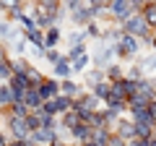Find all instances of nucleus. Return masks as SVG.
Listing matches in <instances>:
<instances>
[{"mask_svg": "<svg viewBox=\"0 0 156 146\" xmlns=\"http://www.w3.org/2000/svg\"><path fill=\"white\" fill-rule=\"evenodd\" d=\"M37 3H42L44 8H50L52 13H57V11H60V5H62V0H37Z\"/></svg>", "mask_w": 156, "mask_h": 146, "instance_id": "c85d7f7f", "label": "nucleus"}, {"mask_svg": "<svg viewBox=\"0 0 156 146\" xmlns=\"http://www.w3.org/2000/svg\"><path fill=\"white\" fill-rule=\"evenodd\" d=\"M117 136H122L125 141L135 138V123H130V120H117Z\"/></svg>", "mask_w": 156, "mask_h": 146, "instance_id": "9d476101", "label": "nucleus"}, {"mask_svg": "<svg viewBox=\"0 0 156 146\" xmlns=\"http://www.w3.org/2000/svg\"><path fill=\"white\" fill-rule=\"evenodd\" d=\"M37 89H39V94H42V99L47 102V99H52V97L60 94V81H57V78H44Z\"/></svg>", "mask_w": 156, "mask_h": 146, "instance_id": "423d86ee", "label": "nucleus"}, {"mask_svg": "<svg viewBox=\"0 0 156 146\" xmlns=\"http://www.w3.org/2000/svg\"><path fill=\"white\" fill-rule=\"evenodd\" d=\"M120 24H122V31H125V34H133V37L146 39V42H148L151 34H154V29L146 24V18H143V13H140V11H133L128 18H122Z\"/></svg>", "mask_w": 156, "mask_h": 146, "instance_id": "f257e3e1", "label": "nucleus"}, {"mask_svg": "<svg viewBox=\"0 0 156 146\" xmlns=\"http://www.w3.org/2000/svg\"><path fill=\"white\" fill-rule=\"evenodd\" d=\"M0 11H5V3H3V0H0Z\"/></svg>", "mask_w": 156, "mask_h": 146, "instance_id": "ea45409f", "label": "nucleus"}, {"mask_svg": "<svg viewBox=\"0 0 156 146\" xmlns=\"http://www.w3.org/2000/svg\"><path fill=\"white\" fill-rule=\"evenodd\" d=\"M107 11L112 13V18H117V21H122V18H128L130 13H133V5H130V0H112Z\"/></svg>", "mask_w": 156, "mask_h": 146, "instance_id": "20e7f679", "label": "nucleus"}, {"mask_svg": "<svg viewBox=\"0 0 156 146\" xmlns=\"http://www.w3.org/2000/svg\"><path fill=\"white\" fill-rule=\"evenodd\" d=\"M151 136H154V125L151 123H135V138L146 141V138H151Z\"/></svg>", "mask_w": 156, "mask_h": 146, "instance_id": "dca6fc26", "label": "nucleus"}, {"mask_svg": "<svg viewBox=\"0 0 156 146\" xmlns=\"http://www.w3.org/2000/svg\"><path fill=\"white\" fill-rule=\"evenodd\" d=\"M29 138H31V141H37V144L52 146V144L57 141V128H44V125H42V128H39V130H34V133L29 136Z\"/></svg>", "mask_w": 156, "mask_h": 146, "instance_id": "39448f33", "label": "nucleus"}, {"mask_svg": "<svg viewBox=\"0 0 156 146\" xmlns=\"http://www.w3.org/2000/svg\"><path fill=\"white\" fill-rule=\"evenodd\" d=\"M11 71H13V73H26V71H29V60H23V57L11 60Z\"/></svg>", "mask_w": 156, "mask_h": 146, "instance_id": "b1692460", "label": "nucleus"}, {"mask_svg": "<svg viewBox=\"0 0 156 146\" xmlns=\"http://www.w3.org/2000/svg\"><path fill=\"white\" fill-rule=\"evenodd\" d=\"M140 68H143V73H154V71H156V55L146 57V60L140 63Z\"/></svg>", "mask_w": 156, "mask_h": 146, "instance_id": "cd10ccee", "label": "nucleus"}, {"mask_svg": "<svg viewBox=\"0 0 156 146\" xmlns=\"http://www.w3.org/2000/svg\"><path fill=\"white\" fill-rule=\"evenodd\" d=\"M99 81H104V73H101L99 68H94V71H89V73H86V84H89L91 89H94V86L99 84Z\"/></svg>", "mask_w": 156, "mask_h": 146, "instance_id": "412c9836", "label": "nucleus"}, {"mask_svg": "<svg viewBox=\"0 0 156 146\" xmlns=\"http://www.w3.org/2000/svg\"><path fill=\"white\" fill-rule=\"evenodd\" d=\"M81 146H86V144H81Z\"/></svg>", "mask_w": 156, "mask_h": 146, "instance_id": "a19ab883", "label": "nucleus"}, {"mask_svg": "<svg viewBox=\"0 0 156 146\" xmlns=\"http://www.w3.org/2000/svg\"><path fill=\"white\" fill-rule=\"evenodd\" d=\"M23 104H26L31 112H34V110H42L44 99H42V94H39L37 86H29V89H26V94H23Z\"/></svg>", "mask_w": 156, "mask_h": 146, "instance_id": "0eeeda50", "label": "nucleus"}, {"mask_svg": "<svg viewBox=\"0 0 156 146\" xmlns=\"http://www.w3.org/2000/svg\"><path fill=\"white\" fill-rule=\"evenodd\" d=\"M0 146H8V141H5V136L0 133Z\"/></svg>", "mask_w": 156, "mask_h": 146, "instance_id": "4c0bfd02", "label": "nucleus"}, {"mask_svg": "<svg viewBox=\"0 0 156 146\" xmlns=\"http://www.w3.org/2000/svg\"><path fill=\"white\" fill-rule=\"evenodd\" d=\"M107 146H128V141H125L122 136L112 133V136H109V141H107Z\"/></svg>", "mask_w": 156, "mask_h": 146, "instance_id": "7c9ffc66", "label": "nucleus"}, {"mask_svg": "<svg viewBox=\"0 0 156 146\" xmlns=\"http://www.w3.org/2000/svg\"><path fill=\"white\" fill-rule=\"evenodd\" d=\"M13 71H11V60H3L0 63V81H11Z\"/></svg>", "mask_w": 156, "mask_h": 146, "instance_id": "a878e982", "label": "nucleus"}, {"mask_svg": "<svg viewBox=\"0 0 156 146\" xmlns=\"http://www.w3.org/2000/svg\"><path fill=\"white\" fill-rule=\"evenodd\" d=\"M104 76H107V81H120L125 73H122V68L117 65V63H109V65L104 68Z\"/></svg>", "mask_w": 156, "mask_h": 146, "instance_id": "a211bd4d", "label": "nucleus"}, {"mask_svg": "<svg viewBox=\"0 0 156 146\" xmlns=\"http://www.w3.org/2000/svg\"><path fill=\"white\" fill-rule=\"evenodd\" d=\"M109 89H112V81H107V78H104V81H99V84H96L91 91H94V94L99 97L101 102H107V97H109Z\"/></svg>", "mask_w": 156, "mask_h": 146, "instance_id": "f3484780", "label": "nucleus"}, {"mask_svg": "<svg viewBox=\"0 0 156 146\" xmlns=\"http://www.w3.org/2000/svg\"><path fill=\"white\" fill-rule=\"evenodd\" d=\"M81 120H83V118H81V112H78L76 107H70L68 112H62V125H65L68 130H73L78 123H81Z\"/></svg>", "mask_w": 156, "mask_h": 146, "instance_id": "9b49d317", "label": "nucleus"}, {"mask_svg": "<svg viewBox=\"0 0 156 146\" xmlns=\"http://www.w3.org/2000/svg\"><path fill=\"white\" fill-rule=\"evenodd\" d=\"M148 0H130V5H133V11H140V8L146 5Z\"/></svg>", "mask_w": 156, "mask_h": 146, "instance_id": "473e14b6", "label": "nucleus"}, {"mask_svg": "<svg viewBox=\"0 0 156 146\" xmlns=\"http://www.w3.org/2000/svg\"><path fill=\"white\" fill-rule=\"evenodd\" d=\"M8 146H29V141L26 138H16V141H11Z\"/></svg>", "mask_w": 156, "mask_h": 146, "instance_id": "72a5a7b5", "label": "nucleus"}, {"mask_svg": "<svg viewBox=\"0 0 156 146\" xmlns=\"http://www.w3.org/2000/svg\"><path fill=\"white\" fill-rule=\"evenodd\" d=\"M8 128H11L13 138H29V136H31V130H29V125H26V118H21V115L8 112Z\"/></svg>", "mask_w": 156, "mask_h": 146, "instance_id": "7ed1b4c3", "label": "nucleus"}, {"mask_svg": "<svg viewBox=\"0 0 156 146\" xmlns=\"http://www.w3.org/2000/svg\"><path fill=\"white\" fill-rule=\"evenodd\" d=\"M52 73H55L57 78H68L73 73V68H70V57H60V60L52 65Z\"/></svg>", "mask_w": 156, "mask_h": 146, "instance_id": "1a4fd4ad", "label": "nucleus"}, {"mask_svg": "<svg viewBox=\"0 0 156 146\" xmlns=\"http://www.w3.org/2000/svg\"><path fill=\"white\" fill-rule=\"evenodd\" d=\"M3 60H8V57H5V50L0 47V63H3Z\"/></svg>", "mask_w": 156, "mask_h": 146, "instance_id": "e433bc0d", "label": "nucleus"}, {"mask_svg": "<svg viewBox=\"0 0 156 146\" xmlns=\"http://www.w3.org/2000/svg\"><path fill=\"white\" fill-rule=\"evenodd\" d=\"M26 76H29V81H31V86H39L42 81H44V76H42V71H39V68H34V65H29Z\"/></svg>", "mask_w": 156, "mask_h": 146, "instance_id": "4be33fe9", "label": "nucleus"}, {"mask_svg": "<svg viewBox=\"0 0 156 146\" xmlns=\"http://www.w3.org/2000/svg\"><path fill=\"white\" fill-rule=\"evenodd\" d=\"M86 65H89V55H86V52L70 60V68H73V71H86Z\"/></svg>", "mask_w": 156, "mask_h": 146, "instance_id": "5701e85b", "label": "nucleus"}, {"mask_svg": "<svg viewBox=\"0 0 156 146\" xmlns=\"http://www.w3.org/2000/svg\"><path fill=\"white\" fill-rule=\"evenodd\" d=\"M44 57H47V63H52V65H55V63L60 60L62 55H60V52L55 50V47H50V50H44Z\"/></svg>", "mask_w": 156, "mask_h": 146, "instance_id": "c756f323", "label": "nucleus"}, {"mask_svg": "<svg viewBox=\"0 0 156 146\" xmlns=\"http://www.w3.org/2000/svg\"><path fill=\"white\" fill-rule=\"evenodd\" d=\"M13 104V89L11 84H0V110H5V107Z\"/></svg>", "mask_w": 156, "mask_h": 146, "instance_id": "4468645a", "label": "nucleus"}, {"mask_svg": "<svg viewBox=\"0 0 156 146\" xmlns=\"http://www.w3.org/2000/svg\"><path fill=\"white\" fill-rule=\"evenodd\" d=\"M26 39L31 42L34 47H42V50H44V31H39V29H31V31H26Z\"/></svg>", "mask_w": 156, "mask_h": 146, "instance_id": "6ab92c4d", "label": "nucleus"}, {"mask_svg": "<svg viewBox=\"0 0 156 146\" xmlns=\"http://www.w3.org/2000/svg\"><path fill=\"white\" fill-rule=\"evenodd\" d=\"M60 94H68V97L76 99V97H81V86H78L73 78H62L60 81Z\"/></svg>", "mask_w": 156, "mask_h": 146, "instance_id": "f8f14e48", "label": "nucleus"}, {"mask_svg": "<svg viewBox=\"0 0 156 146\" xmlns=\"http://www.w3.org/2000/svg\"><path fill=\"white\" fill-rule=\"evenodd\" d=\"M109 3H112V0H89V5L99 8V11H107V8H109Z\"/></svg>", "mask_w": 156, "mask_h": 146, "instance_id": "2f4dec72", "label": "nucleus"}, {"mask_svg": "<svg viewBox=\"0 0 156 146\" xmlns=\"http://www.w3.org/2000/svg\"><path fill=\"white\" fill-rule=\"evenodd\" d=\"M146 146H156V136H151V138H146Z\"/></svg>", "mask_w": 156, "mask_h": 146, "instance_id": "c9c22d12", "label": "nucleus"}, {"mask_svg": "<svg viewBox=\"0 0 156 146\" xmlns=\"http://www.w3.org/2000/svg\"><path fill=\"white\" fill-rule=\"evenodd\" d=\"M140 13H143L146 24H148L151 29H156V0H148V3L140 8Z\"/></svg>", "mask_w": 156, "mask_h": 146, "instance_id": "ddd939ff", "label": "nucleus"}, {"mask_svg": "<svg viewBox=\"0 0 156 146\" xmlns=\"http://www.w3.org/2000/svg\"><path fill=\"white\" fill-rule=\"evenodd\" d=\"M57 42H60V29H57V26L47 29V31H44V50H50V47H55Z\"/></svg>", "mask_w": 156, "mask_h": 146, "instance_id": "2eb2a0df", "label": "nucleus"}, {"mask_svg": "<svg viewBox=\"0 0 156 146\" xmlns=\"http://www.w3.org/2000/svg\"><path fill=\"white\" fill-rule=\"evenodd\" d=\"M140 50V42L138 37H133V34H125L120 42H115V55L117 57H135Z\"/></svg>", "mask_w": 156, "mask_h": 146, "instance_id": "f03ea898", "label": "nucleus"}, {"mask_svg": "<svg viewBox=\"0 0 156 146\" xmlns=\"http://www.w3.org/2000/svg\"><path fill=\"white\" fill-rule=\"evenodd\" d=\"M86 52V42H78V45H70V52H68V57H78V55H83Z\"/></svg>", "mask_w": 156, "mask_h": 146, "instance_id": "bb28decb", "label": "nucleus"}, {"mask_svg": "<svg viewBox=\"0 0 156 146\" xmlns=\"http://www.w3.org/2000/svg\"><path fill=\"white\" fill-rule=\"evenodd\" d=\"M16 29H13L11 26V24H8V21H3V24H0V39H5V42H11L13 39V37H16Z\"/></svg>", "mask_w": 156, "mask_h": 146, "instance_id": "aec40b11", "label": "nucleus"}, {"mask_svg": "<svg viewBox=\"0 0 156 146\" xmlns=\"http://www.w3.org/2000/svg\"><path fill=\"white\" fill-rule=\"evenodd\" d=\"M89 0H62V8H65L68 13H73V11H78V8H83Z\"/></svg>", "mask_w": 156, "mask_h": 146, "instance_id": "393cba45", "label": "nucleus"}, {"mask_svg": "<svg viewBox=\"0 0 156 146\" xmlns=\"http://www.w3.org/2000/svg\"><path fill=\"white\" fill-rule=\"evenodd\" d=\"M52 146H68V144H62V141H55V144H52Z\"/></svg>", "mask_w": 156, "mask_h": 146, "instance_id": "58836bf2", "label": "nucleus"}, {"mask_svg": "<svg viewBox=\"0 0 156 146\" xmlns=\"http://www.w3.org/2000/svg\"><path fill=\"white\" fill-rule=\"evenodd\" d=\"M135 94H140L143 99L154 102L156 99V84H154V81H148V78H138V91H135Z\"/></svg>", "mask_w": 156, "mask_h": 146, "instance_id": "6e6552de", "label": "nucleus"}, {"mask_svg": "<svg viewBox=\"0 0 156 146\" xmlns=\"http://www.w3.org/2000/svg\"><path fill=\"white\" fill-rule=\"evenodd\" d=\"M148 45H151V47H154V50H156V29H154V34H151V39H148Z\"/></svg>", "mask_w": 156, "mask_h": 146, "instance_id": "f704fd0d", "label": "nucleus"}]
</instances>
